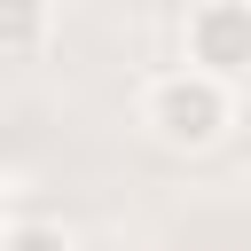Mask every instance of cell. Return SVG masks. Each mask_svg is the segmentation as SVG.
Wrapping results in <instances>:
<instances>
[{
	"instance_id": "cell-5",
	"label": "cell",
	"mask_w": 251,
	"mask_h": 251,
	"mask_svg": "<svg viewBox=\"0 0 251 251\" xmlns=\"http://www.w3.org/2000/svg\"><path fill=\"white\" fill-rule=\"evenodd\" d=\"M0 227H8V220H0Z\"/></svg>"
},
{
	"instance_id": "cell-1",
	"label": "cell",
	"mask_w": 251,
	"mask_h": 251,
	"mask_svg": "<svg viewBox=\"0 0 251 251\" xmlns=\"http://www.w3.org/2000/svg\"><path fill=\"white\" fill-rule=\"evenodd\" d=\"M133 118H141V133H149L157 149H173V157H204V149H220V141L235 133V118H243V86H220V78L173 63V71H157V78L141 86Z\"/></svg>"
},
{
	"instance_id": "cell-2",
	"label": "cell",
	"mask_w": 251,
	"mask_h": 251,
	"mask_svg": "<svg viewBox=\"0 0 251 251\" xmlns=\"http://www.w3.org/2000/svg\"><path fill=\"white\" fill-rule=\"evenodd\" d=\"M180 63L220 86H243L251 78V0H196L180 16Z\"/></svg>"
},
{
	"instance_id": "cell-4",
	"label": "cell",
	"mask_w": 251,
	"mask_h": 251,
	"mask_svg": "<svg viewBox=\"0 0 251 251\" xmlns=\"http://www.w3.org/2000/svg\"><path fill=\"white\" fill-rule=\"evenodd\" d=\"M0 251H78V235L63 220H8L0 227Z\"/></svg>"
},
{
	"instance_id": "cell-3",
	"label": "cell",
	"mask_w": 251,
	"mask_h": 251,
	"mask_svg": "<svg viewBox=\"0 0 251 251\" xmlns=\"http://www.w3.org/2000/svg\"><path fill=\"white\" fill-rule=\"evenodd\" d=\"M55 39V8H0V55H39Z\"/></svg>"
}]
</instances>
